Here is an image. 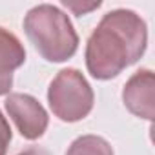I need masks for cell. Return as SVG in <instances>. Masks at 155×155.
Returning a JSON list of instances; mask_svg holds the SVG:
<instances>
[{
    "label": "cell",
    "mask_w": 155,
    "mask_h": 155,
    "mask_svg": "<svg viewBox=\"0 0 155 155\" xmlns=\"http://www.w3.org/2000/svg\"><path fill=\"white\" fill-rule=\"evenodd\" d=\"M24 31L42 58L49 62H64L79 48V35L69 17L51 4L31 8L24 18Z\"/></svg>",
    "instance_id": "2"
},
{
    "label": "cell",
    "mask_w": 155,
    "mask_h": 155,
    "mask_svg": "<svg viewBox=\"0 0 155 155\" xmlns=\"http://www.w3.org/2000/svg\"><path fill=\"white\" fill-rule=\"evenodd\" d=\"M66 155H113V148L99 135H82L71 142Z\"/></svg>",
    "instance_id": "7"
},
{
    "label": "cell",
    "mask_w": 155,
    "mask_h": 155,
    "mask_svg": "<svg viewBox=\"0 0 155 155\" xmlns=\"http://www.w3.org/2000/svg\"><path fill=\"white\" fill-rule=\"evenodd\" d=\"M11 128L6 120V117L2 115V111H0V155H6L8 151V146L11 142Z\"/></svg>",
    "instance_id": "8"
},
{
    "label": "cell",
    "mask_w": 155,
    "mask_h": 155,
    "mask_svg": "<svg viewBox=\"0 0 155 155\" xmlns=\"http://www.w3.org/2000/svg\"><path fill=\"white\" fill-rule=\"evenodd\" d=\"M146 22L131 9H113L102 17L86 44V66L99 81L113 79L146 51Z\"/></svg>",
    "instance_id": "1"
},
{
    "label": "cell",
    "mask_w": 155,
    "mask_h": 155,
    "mask_svg": "<svg viewBox=\"0 0 155 155\" xmlns=\"http://www.w3.org/2000/svg\"><path fill=\"white\" fill-rule=\"evenodd\" d=\"M124 106L140 119L153 120L155 115V75L151 69L135 71L122 90Z\"/></svg>",
    "instance_id": "5"
},
{
    "label": "cell",
    "mask_w": 155,
    "mask_h": 155,
    "mask_svg": "<svg viewBox=\"0 0 155 155\" xmlns=\"http://www.w3.org/2000/svg\"><path fill=\"white\" fill-rule=\"evenodd\" d=\"M93 90L86 77L75 68H66L57 73L48 90V102L55 117L64 122H77L93 110Z\"/></svg>",
    "instance_id": "3"
},
{
    "label": "cell",
    "mask_w": 155,
    "mask_h": 155,
    "mask_svg": "<svg viewBox=\"0 0 155 155\" xmlns=\"http://www.w3.org/2000/svg\"><path fill=\"white\" fill-rule=\"evenodd\" d=\"M6 110L20 135L28 140L40 139L48 130V111L35 97L28 93H9L6 99Z\"/></svg>",
    "instance_id": "4"
},
{
    "label": "cell",
    "mask_w": 155,
    "mask_h": 155,
    "mask_svg": "<svg viewBox=\"0 0 155 155\" xmlns=\"http://www.w3.org/2000/svg\"><path fill=\"white\" fill-rule=\"evenodd\" d=\"M62 6H66L68 9H71L75 15H86L93 9H97L101 6V2H91V4H81V2H68V0H64Z\"/></svg>",
    "instance_id": "9"
},
{
    "label": "cell",
    "mask_w": 155,
    "mask_h": 155,
    "mask_svg": "<svg viewBox=\"0 0 155 155\" xmlns=\"http://www.w3.org/2000/svg\"><path fill=\"white\" fill-rule=\"evenodd\" d=\"M18 155H53L51 151L44 150V148H38V146H33V148H28L24 151H20Z\"/></svg>",
    "instance_id": "10"
},
{
    "label": "cell",
    "mask_w": 155,
    "mask_h": 155,
    "mask_svg": "<svg viewBox=\"0 0 155 155\" xmlns=\"http://www.w3.org/2000/svg\"><path fill=\"white\" fill-rule=\"evenodd\" d=\"M26 62L22 42L6 28L0 26V95L11 91L13 73Z\"/></svg>",
    "instance_id": "6"
}]
</instances>
